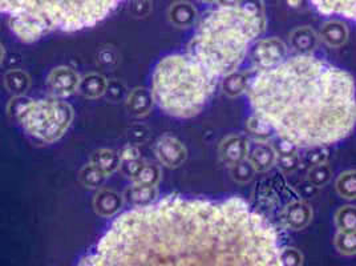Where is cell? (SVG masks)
I'll use <instances>...</instances> for the list:
<instances>
[{
  "instance_id": "6da1fadb",
  "label": "cell",
  "mask_w": 356,
  "mask_h": 266,
  "mask_svg": "<svg viewBox=\"0 0 356 266\" xmlns=\"http://www.w3.org/2000/svg\"><path fill=\"white\" fill-rule=\"evenodd\" d=\"M275 228L241 198L166 197L122 214L83 266H282Z\"/></svg>"
},
{
  "instance_id": "7a4b0ae2",
  "label": "cell",
  "mask_w": 356,
  "mask_h": 266,
  "mask_svg": "<svg viewBox=\"0 0 356 266\" xmlns=\"http://www.w3.org/2000/svg\"><path fill=\"white\" fill-rule=\"evenodd\" d=\"M248 88L257 116L300 148L338 143L355 127L351 75L312 55L259 71Z\"/></svg>"
},
{
  "instance_id": "3957f363",
  "label": "cell",
  "mask_w": 356,
  "mask_h": 266,
  "mask_svg": "<svg viewBox=\"0 0 356 266\" xmlns=\"http://www.w3.org/2000/svg\"><path fill=\"white\" fill-rule=\"evenodd\" d=\"M266 26L262 0L218 7L202 19L188 51L163 59V67L208 103L218 80L237 71L248 47Z\"/></svg>"
},
{
  "instance_id": "277c9868",
  "label": "cell",
  "mask_w": 356,
  "mask_h": 266,
  "mask_svg": "<svg viewBox=\"0 0 356 266\" xmlns=\"http://www.w3.org/2000/svg\"><path fill=\"white\" fill-rule=\"evenodd\" d=\"M124 0H0L16 36L32 43L52 31L74 32L93 27Z\"/></svg>"
},
{
  "instance_id": "5b68a950",
  "label": "cell",
  "mask_w": 356,
  "mask_h": 266,
  "mask_svg": "<svg viewBox=\"0 0 356 266\" xmlns=\"http://www.w3.org/2000/svg\"><path fill=\"white\" fill-rule=\"evenodd\" d=\"M8 115L22 124L26 132L42 143L61 139L74 120V109L60 100H32L14 96L8 104Z\"/></svg>"
},
{
  "instance_id": "8992f818",
  "label": "cell",
  "mask_w": 356,
  "mask_h": 266,
  "mask_svg": "<svg viewBox=\"0 0 356 266\" xmlns=\"http://www.w3.org/2000/svg\"><path fill=\"white\" fill-rule=\"evenodd\" d=\"M287 48L282 40L271 38L259 40L252 47V59L257 70L262 71L278 65L286 59Z\"/></svg>"
},
{
  "instance_id": "52a82bcc",
  "label": "cell",
  "mask_w": 356,
  "mask_h": 266,
  "mask_svg": "<svg viewBox=\"0 0 356 266\" xmlns=\"http://www.w3.org/2000/svg\"><path fill=\"white\" fill-rule=\"evenodd\" d=\"M48 88L58 97H68L77 92L80 76L70 67H58L48 75Z\"/></svg>"
},
{
  "instance_id": "ba28073f",
  "label": "cell",
  "mask_w": 356,
  "mask_h": 266,
  "mask_svg": "<svg viewBox=\"0 0 356 266\" xmlns=\"http://www.w3.org/2000/svg\"><path fill=\"white\" fill-rule=\"evenodd\" d=\"M156 155L160 163L169 168H178L185 163L188 157L184 144L173 136L165 134L159 139L156 144Z\"/></svg>"
},
{
  "instance_id": "9c48e42d",
  "label": "cell",
  "mask_w": 356,
  "mask_h": 266,
  "mask_svg": "<svg viewBox=\"0 0 356 266\" xmlns=\"http://www.w3.org/2000/svg\"><path fill=\"white\" fill-rule=\"evenodd\" d=\"M246 159L250 162L257 172H266L277 163V153L266 141L255 140L254 143H249Z\"/></svg>"
},
{
  "instance_id": "30bf717a",
  "label": "cell",
  "mask_w": 356,
  "mask_h": 266,
  "mask_svg": "<svg viewBox=\"0 0 356 266\" xmlns=\"http://www.w3.org/2000/svg\"><path fill=\"white\" fill-rule=\"evenodd\" d=\"M249 140L243 136H229L220 146V156L227 165H234L246 159Z\"/></svg>"
},
{
  "instance_id": "8fae6325",
  "label": "cell",
  "mask_w": 356,
  "mask_h": 266,
  "mask_svg": "<svg viewBox=\"0 0 356 266\" xmlns=\"http://www.w3.org/2000/svg\"><path fill=\"white\" fill-rule=\"evenodd\" d=\"M312 219V209L309 204L303 201H294L290 203L284 208L283 212V221L287 228L293 230H302L305 229Z\"/></svg>"
},
{
  "instance_id": "7c38bea8",
  "label": "cell",
  "mask_w": 356,
  "mask_h": 266,
  "mask_svg": "<svg viewBox=\"0 0 356 266\" xmlns=\"http://www.w3.org/2000/svg\"><path fill=\"white\" fill-rule=\"evenodd\" d=\"M122 204H124V197L112 189L99 191L93 200L95 212L102 217L115 216L122 208Z\"/></svg>"
},
{
  "instance_id": "4fadbf2b",
  "label": "cell",
  "mask_w": 356,
  "mask_h": 266,
  "mask_svg": "<svg viewBox=\"0 0 356 266\" xmlns=\"http://www.w3.org/2000/svg\"><path fill=\"white\" fill-rule=\"evenodd\" d=\"M168 19L177 29H189L197 19V10L192 3L179 0L169 7Z\"/></svg>"
},
{
  "instance_id": "5bb4252c",
  "label": "cell",
  "mask_w": 356,
  "mask_h": 266,
  "mask_svg": "<svg viewBox=\"0 0 356 266\" xmlns=\"http://www.w3.org/2000/svg\"><path fill=\"white\" fill-rule=\"evenodd\" d=\"M153 103H154L153 93L149 89L141 88V87L131 91L127 97L128 112L134 118L147 116L152 111Z\"/></svg>"
},
{
  "instance_id": "9a60e30c",
  "label": "cell",
  "mask_w": 356,
  "mask_h": 266,
  "mask_svg": "<svg viewBox=\"0 0 356 266\" xmlns=\"http://www.w3.org/2000/svg\"><path fill=\"white\" fill-rule=\"evenodd\" d=\"M319 38L310 27H299L290 35V45L299 55H312L318 47Z\"/></svg>"
},
{
  "instance_id": "2e32d148",
  "label": "cell",
  "mask_w": 356,
  "mask_h": 266,
  "mask_svg": "<svg viewBox=\"0 0 356 266\" xmlns=\"http://www.w3.org/2000/svg\"><path fill=\"white\" fill-rule=\"evenodd\" d=\"M314 6L325 15H341L355 19L356 0H312Z\"/></svg>"
},
{
  "instance_id": "e0dca14e",
  "label": "cell",
  "mask_w": 356,
  "mask_h": 266,
  "mask_svg": "<svg viewBox=\"0 0 356 266\" xmlns=\"http://www.w3.org/2000/svg\"><path fill=\"white\" fill-rule=\"evenodd\" d=\"M319 38L327 45L338 48L348 40V29L341 20H330L321 27Z\"/></svg>"
},
{
  "instance_id": "ac0fdd59",
  "label": "cell",
  "mask_w": 356,
  "mask_h": 266,
  "mask_svg": "<svg viewBox=\"0 0 356 266\" xmlns=\"http://www.w3.org/2000/svg\"><path fill=\"white\" fill-rule=\"evenodd\" d=\"M108 80L103 75L88 74L80 77L77 92L87 99H99L104 96Z\"/></svg>"
},
{
  "instance_id": "d6986e66",
  "label": "cell",
  "mask_w": 356,
  "mask_h": 266,
  "mask_svg": "<svg viewBox=\"0 0 356 266\" xmlns=\"http://www.w3.org/2000/svg\"><path fill=\"white\" fill-rule=\"evenodd\" d=\"M124 197L134 207H147L156 201L157 188H156V185L134 184V187L127 189Z\"/></svg>"
},
{
  "instance_id": "ffe728a7",
  "label": "cell",
  "mask_w": 356,
  "mask_h": 266,
  "mask_svg": "<svg viewBox=\"0 0 356 266\" xmlns=\"http://www.w3.org/2000/svg\"><path fill=\"white\" fill-rule=\"evenodd\" d=\"M90 163L96 165L104 172L106 176H111L120 168V153L112 149H99L90 156Z\"/></svg>"
},
{
  "instance_id": "44dd1931",
  "label": "cell",
  "mask_w": 356,
  "mask_h": 266,
  "mask_svg": "<svg viewBox=\"0 0 356 266\" xmlns=\"http://www.w3.org/2000/svg\"><path fill=\"white\" fill-rule=\"evenodd\" d=\"M4 87L13 96H24L31 87V79L23 70H10L4 75Z\"/></svg>"
},
{
  "instance_id": "7402d4cb",
  "label": "cell",
  "mask_w": 356,
  "mask_h": 266,
  "mask_svg": "<svg viewBox=\"0 0 356 266\" xmlns=\"http://www.w3.org/2000/svg\"><path fill=\"white\" fill-rule=\"evenodd\" d=\"M249 87V75L245 72H230L222 79L223 92L229 97H237Z\"/></svg>"
},
{
  "instance_id": "603a6c76",
  "label": "cell",
  "mask_w": 356,
  "mask_h": 266,
  "mask_svg": "<svg viewBox=\"0 0 356 266\" xmlns=\"http://www.w3.org/2000/svg\"><path fill=\"white\" fill-rule=\"evenodd\" d=\"M106 178L108 176L104 172L92 163L84 165L79 173L80 182L89 189H99L100 187H103Z\"/></svg>"
},
{
  "instance_id": "cb8c5ba5",
  "label": "cell",
  "mask_w": 356,
  "mask_h": 266,
  "mask_svg": "<svg viewBox=\"0 0 356 266\" xmlns=\"http://www.w3.org/2000/svg\"><path fill=\"white\" fill-rule=\"evenodd\" d=\"M337 191L343 198L355 200L356 173L355 171H348L341 173L337 180Z\"/></svg>"
},
{
  "instance_id": "d4e9b609",
  "label": "cell",
  "mask_w": 356,
  "mask_h": 266,
  "mask_svg": "<svg viewBox=\"0 0 356 266\" xmlns=\"http://www.w3.org/2000/svg\"><path fill=\"white\" fill-rule=\"evenodd\" d=\"M335 222L339 230L343 232H355L356 209L353 205L341 207L335 214Z\"/></svg>"
},
{
  "instance_id": "484cf974",
  "label": "cell",
  "mask_w": 356,
  "mask_h": 266,
  "mask_svg": "<svg viewBox=\"0 0 356 266\" xmlns=\"http://www.w3.org/2000/svg\"><path fill=\"white\" fill-rule=\"evenodd\" d=\"M161 178V171L154 164L145 163L137 176L132 180L134 184H143V185H157Z\"/></svg>"
},
{
  "instance_id": "4316f807",
  "label": "cell",
  "mask_w": 356,
  "mask_h": 266,
  "mask_svg": "<svg viewBox=\"0 0 356 266\" xmlns=\"http://www.w3.org/2000/svg\"><path fill=\"white\" fill-rule=\"evenodd\" d=\"M246 127H248V131L255 137V140H261V141L268 140L274 132V130L267 124L266 121H264L258 116L249 118L246 121Z\"/></svg>"
},
{
  "instance_id": "83f0119b",
  "label": "cell",
  "mask_w": 356,
  "mask_h": 266,
  "mask_svg": "<svg viewBox=\"0 0 356 266\" xmlns=\"http://www.w3.org/2000/svg\"><path fill=\"white\" fill-rule=\"evenodd\" d=\"M230 175L234 181H237L239 184H246V182H250L257 171L254 169L250 162L248 159L239 162V163L234 164V165H230Z\"/></svg>"
},
{
  "instance_id": "f1b7e54d",
  "label": "cell",
  "mask_w": 356,
  "mask_h": 266,
  "mask_svg": "<svg viewBox=\"0 0 356 266\" xmlns=\"http://www.w3.org/2000/svg\"><path fill=\"white\" fill-rule=\"evenodd\" d=\"M331 168L326 163L312 165L309 171V182L316 188H322L331 180Z\"/></svg>"
},
{
  "instance_id": "f546056e",
  "label": "cell",
  "mask_w": 356,
  "mask_h": 266,
  "mask_svg": "<svg viewBox=\"0 0 356 266\" xmlns=\"http://www.w3.org/2000/svg\"><path fill=\"white\" fill-rule=\"evenodd\" d=\"M337 249L346 256H355L356 235L355 232H343L339 230L335 236Z\"/></svg>"
},
{
  "instance_id": "4dcf8cb0",
  "label": "cell",
  "mask_w": 356,
  "mask_h": 266,
  "mask_svg": "<svg viewBox=\"0 0 356 266\" xmlns=\"http://www.w3.org/2000/svg\"><path fill=\"white\" fill-rule=\"evenodd\" d=\"M328 159V149L326 146H314L309 147L305 153V163L309 166L326 163Z\"/></svg>"
},
{
  "instance_id": "1f68e13d",
  "label": "cell",
  "mask_w": 356,
  "mask_h": 266,
  "mask_svg": "<svg viewBox=\"0 0 356 266\" xmlns=\"http://www.w3.org/2000/svg\"><path fill=\"white\" fill-rule=\"evenodd\" d=\"M280 260H281L282 266H299L303 264V256L296 248L281 249Z\"/></svg>"
},
{
  "instance_id": "d6a6232c",
  "label": "cell",
  "mask_w": 356,
  "mask_h": 266,
  "mask_svg": "<svg viewBox=\"0 0 356 266\" xmlns=\"http://www.w3.org/2000/svg\"><path fill=\"white\" fill-rule=\"evenodd\" d=\"M104 95H106V97L112 102H119L127 95V88L119 80H111L106 83Z\"/></svg>"
},
{
  "instance_id": "836d02e7",
  "label": "cell",
  "mask_w": 356,
  "mask_h": 266,
  "mask_svg": "<svg viewBox=\"0 0 356 266\" xmlns=\"http://www.w3.org/2000/svg\"><path fill=\"white\" fill-rule=\"evenodd\" d=\"M271 147L275 150L277 156L298 153V149H299V147H297L293 141H290V140H287L284 137H281V136H278V137H275L273 140V146Z\"/></svg>"
},
{
  "instance_id": "e575fe53",
  "label": "cell",
  "mask_w": 356,
  "mask_h": 266,
  "mask_svg": "<svg viewBox=\"0 0 356 266\" xmlns=\"http://www.w3.org/2000/svg\"><path fill=\"white\" fill-rule=\"evenodd\" d=\"M145 164L144 160H141V159H134V160H124V162H121L120 163V171H121V173L124 175V176H127L128 178H131V180H134L136 176H137V173L140 172V169L143 168V165Z\"/></svg>"
},
{
  "instance_id": "d590c367",
  "label": "cell",
  "mask_w": 356,
  "mask_h": 266,
  "mask_svg": "<svg viewBox=\"0 0 356 266\" xmlns=\"http://www.w3.org/2000/svg\"><path fill=\"white\" fill-rule=\"evenodd\" d=\"M275 162H278L280 168L284 173H293L294 171H297L298 166H299V156H298V153L280 155V156H277Z\"/></svg>"
},
{
  "instance_id": "8d00e7d4",
  "label": "cell",
  "mask_w": 356,
  "mask_h": 266,
  "mask_svg": "<svg viewBox=\"0 0 356 266\" xmlns=\"http://www.w3.org/2000/svg\"><path fill=\"white\" fill-rule=\"evenodd\" d=\"M149 131L144 125H134L128 131V140L132 146L143 144L148 140Z\"/></svg>"
},
{
  "instance_id": "74e56055",
  "label": "cell",
  "mask_w": 356,
  "mask_h": 266,
  "mask_svg": "<svg viewBox=\"0 0 356 266\" xmlns=\"http://www.w3.org/2000/svg\"><path fill=\"white\" fill-rule=\"evenodd\" d=\"M152 10L150 0H134L132 1V14L137 17H144L148 15Z\"/></svg>"
},
{
  "instance_id": "f35d334b",
  "label": "cell",
  "mask_w": 356,
  "mask_h": 266,
  "mask_svg": "<svg viewBox=\"0 0 356 266\" xmlns=\"http://www.w3.org/2000/svg\"><path fill=\"white\" fill-rule=\"evenodd\" d=\"M120 159H121V162H124V160H134V159H140V150H138V148H137L136 146L129 144L128 147H125V148L121 150V153H120Z\"/></svg>"
},
{
  "instance_id": "ab89813d",
  "label": "cell",
  "mask_w": 356,
  "mask_h": 266,
  "mask_svg": "<svg viewBox=\"0 0 356 266\" xmlns=\"http://www.w3.org/2000/svg\"><path fill=\"white\" fill-rule=\"evenodd\" d=\"M318 189H319V188L314 187L310 182H306V184H302V187L299 188V193H300L303 197L310 198V197H312V196L316 193Z\"/></svg>"
},
{
  "instance_id": "60d3db41",
  "label": "cell",
  "mask_w": 356,
  "mask_h": 266,
  "mask_svg": "<svg viewBox=\"0 0 356 266\" xmlns=\"http://www.w3.org/2000/svg\"><path fill=\"white\" fill-rule=\"evenodd\" d=\"M220 7H234L241 4L242 0H214Z\"/></svg>"
},
{
  "instance_id": "b9f144b4",
  "label": "cell",
  "mask_w": 356,
  "mask_h": 266,
  "mask_svg": "<svg viewBox=\"0 0 356 266\" xmlns=\"http://www.w3.org/2000/svg\"><path fill=\"white\" fill-rule=\"evenodd\" d=\"M300 3H302V0H287V4L290 6V7H293V8H297L300 6Z\"/></svg>"
},
{
  "instance_id": "7bdbcfd3",
  "label": "cell",
  "mask_w": 356,
  "mask_h": 266,
  "mask_svg": "<svg viewBox=\"0 0 356 266\" xmlns=\"http://www.w3.org/2000/svg\"><path fill=\"white\" fill-rule=\"evenodd\" d=\"M3 60H4V48L0 45V64L3 63Z\"/></svg>"
},
{
  "instance_id": "ee69618b",
  "label": "cell",
  "mask_w": 356,
  "mask_h": 266,
  "mask_svg": "<svg viewBox=\"0 0 356 266\" xmlns=\"http://www.w3.org/2000/svg\"><path fill=\"white\" fill-rule=\"evenodd\" d=\"M200 1H202V3H213L214 0H200Z\"/></svg>"
}]
</instances>
